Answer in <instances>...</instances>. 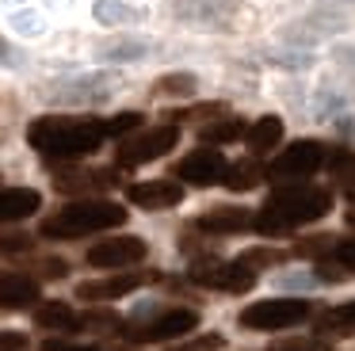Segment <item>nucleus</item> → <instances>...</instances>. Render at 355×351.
I'll use <instances>...</instances> for the list:
<instances>
[{
  "instance_id": "obj_12",
  "label": "nucleus",
  "mask_w": 355,
  "mask_h": 351,
  "mask_svg": "<svg viewBox=\"0 0 355 351\" xmlns=\"http://www.w3.org/2000/svg\"><path fill=\"white\" fill-rule=\"evenodd\" d=\"M126 198L141 210H172V206L184 203V187L172 180H141L126 187Z\"/></svg>"
},
{
  "instance_id": "obj_8",
  "label": "nucleus",
  "mask_w": 355,
  "mask_h": 351,
  "mask_svg": "<svg viewBox=\"0 0 355 351\" xmlns=\"http://www.w3.org/2000/svg\"><path fill=\"white\" fill-rule=\"evenodd\" d=\"M324 157H329V149H324L321 142H309L306 137V142L286 145V149L271 160L268 176L271 180H306V176H313L324 168Z\"/></svg>"
},
{
  "instance_id": "obj_1",
  "label": "nucleus",
  "mask_w": 355,
  "mask_h": 351,
  "mask_svg": "<svg viewBox=\"0 0 355 351\" xmlns=\"http://www.w3.org/2000/svg\"><path fill=\"white\" fill-rule=\"evenodd\" d=\"M107 142V122L88 114H42L27 126V145L46 160H80Z\"/></svg>"
},
{
  "instance_id": "obj_5",
  "label": "nucleus",
  "mask_w": 355,
  "mask_h": 351,
  "mask_svg": "<svg viewBox=\"0 0 355 351\" xmlns=\"http://www.w3.org/2000/svg\"><path fill=\"white\" fill-rule=\"evenodd\" d=\"M199 325V313L195 309H164L149 320H138V325L123 328L126 343H164V340H180V336L195 332Z\"/></svg>"
},
{
  "instance_id": "obj_25",
  "label": "nucleus",
  "mask_w": 355,
  "mask_h": 351,
  "mask_svg": "<svg viewBox=\"0 0 355 351\" xmlns=\"http://www.w3.org/2000/svg\"><path fill=\"white\" fill-rule=\"evenodd\" d=\"M107 122V137H123V134H130V130H141V114L138 111H123V114H115V119H103Z\"/></svg>"
},
{
  "instance_id": "obj_13",
  "label": "nucleus",
  "mask_w": 355,
  "mask_h": 351,
  "mask_svg": "<svg viewBox=\"0 0 355 351\" xmlns=\"http://www.w3.org/2000/svg\"><path fill=\"white\" fill-rule=\"evenodd\" d=\"M39 279L24 271H0V309H27V305H39Z\"/></svg>"
},
{
  "instance_id": "obj_18",
  "label": "nucleus",
  "mask_w": 355,
  "mask_h": 351,
  "mask_svg": "<svg viewBox=\"0 0 355 351\" xmlns=\"http://www.w3.org/2000/svg\"><path fill=\"white\" fill-rule=\"evenodd\" d=\"M245 142H248L252 153L275 149V145L283 142V119H279V114H263V119H256L252 126L245 130Z\"/></svg>"
},
{
  "instance_id": "obj_27",
  "label": "nucleus",
  "mask_w": 355,
  "mask_h": 351,
  "mask_svg": "<svg viewBox=\"0 0 355 351\" xmlns=\"http://www.w3.org/2000/svg\"><path fill=\"white\" fill-rule=\"evenodd\" d=\"M329 256L336 259V267H344V271H355V241H332Z\"/></svg>"
},
{
  "instance_id": "obj_6",
  "label": "nucleus",
  "mask_w": 355,
  "mask_h": 351,
  "mask_svg": "<svg viewBox=\"0 0 355 351\" xmlns=\"http://www.w3.org/2000/svg\"><path fill=\"white\" fill-rule=\"evenodd\" d=\"M180 142V130L172 126V122H164V126H153V130H138L134 137H126L123 145H119L115 153V164L119 168H138V164H149V160L164 157V153H172Z\"/></svg>"
},
{
  "instance_id": "obj_16",
  "label": "nucleus",
  "mask_w": 355,
  "mask_h": 351,
  "mask_svg": "<svg viewBox=\"0 0 355 351\" xmlns=\"http://www.w3.org/2000/svg\"><path fill=\"white\" fill-rule=\"evenodd\" d=\"M35 325L50 328V332H80L85 328V313H77L65 302H39L35 305Z\"/></svg>"
},
{
  "instance_id": "obj_22",
  "label": "nucleus",
  "mask_w": 355,
  "mask_h": 351,
  "mask_svg": "<svg viewBox=\"0 0 355 351\" xmlns=\"http://www.w3.org/2000/svg\"><path fill=\"white\" fill-rule=\"evenodd\" d=\"M260 180H263V164H256V160H237V164H225V176H222V183L230 191H252Z\"/></svg>"
},
{
  "instance_id": "obj_28",
  "label": "nucleus",
  "mask_w": 355,
  "mask_h": 351,
  "mask_svg": "<svg viewBox=\"0 0 355 351\" xmlns=\"http://www.w3.org/2000/svg\"><path fill=\"white\" fill-rule=\"evenodd\" d=\"M225 348V340L218 332H207V336H199V340H187V343H180V348H168V351H222Z\"/></svg>"
},
{
  "instance_id": "obj_31",
  "label": "nucleus",
  "mask_w": 355,
  "mask_h": 351,
  "mask_svg": "<svg viewBox=\"0 0 355 351\" xmlns=\"http://www.w3.org/2000/svg\"><path fill=\"white\" fill-rule=\"evenodd\" d=\"M271 351H332L324 343H313V340H294V343H275Z\"/></svg>"
},
{
  "instance_id": "obj_19",
  "label": "nucleus",
  "mask_w": 355,
  "mask_h": 351,
  "mask_svg": "<svg viewBox=\"0 0 355 351\" xmlns=\"http://www.w3.org/2000/svg\"><path fill=\"white\" fill-rule=\"evenodd\" d=\"M324 164H329L332 183H336L347 198H355V153L352 149H332L329 157H324Z\"/></svg>"
},
{
  "instance_id": "obj_10",
  "label": "nucleus",
  "mask_w": 355,
  "mask_h": 351,
  "mask_svg": "<svg viewBox=\"0 0 355 351\" xmlns=\"http://www.w3.org/2000/svg\"><path fill=\"white\" fill-rule=\"evenodd\" d=\"M222 176H225V157L214 145H199L176 164V180L195 183V187H214V183H222Z\"/></svg>"
},
{
  "instance_id": "obj_29",
  "label": "nucleus",
  "mask_w": 355,
  "mask_h": 351,
  "mask_svg": "<svg viewBox=\"0 0 355 351\" xmlns=\"http://www.w3.org/2000/svg\"><path fill=\"white\" fill-rule=\"evenodd\" d=\"M0 351H27V336L16 328H0Z\"/></svg>"
},
{
  "instance_id": "obj_7",
  "label": "nucleus",
  "mask_w": 355,
  "mask_h": 351,
  "mask_svg": "<svg viewBox=\"0 0 355 351\" xmlns=\"http://www.w3.org/2000/svg\"><path fill=\"white\" fill-rule=\"evenodd\" d=\"M187 275L195 286L222 290V294H248L256 286V271H248L245 264H222V259H199Z\"/></svg>"
},
{
  "instance_id": "obj_4",
  "label": "nucleus",
  "mask_w": 355,
  "mask_h": 351,
  "mask_svg": "<svg viewBox=\"0 0 355 351\" xmlns=\"http://www.w3.org/2000/svg\"><path fill=\"white\" fill-rule=\"evenodd\" d=\"M309 317H313V302H306V298H268V302L241 309V325L252 332H279V328H294Z\"/></svg>"
},
{
  "instance_id": "obj_2",
  "label": "nucleus",
  "mask_w": 355,
  "mask_h": 351,
  "mask_svg": "<svg viewBox=\"0 0 355 351\" xmlns=\"http://www.w3.org/2000/svg\"><path fill=\"white\" fill-rule=\"evenodd\" d=\"M329 210H332V191L313 187V183H291V187L271 191L263 210L252 214V229H260L263 237H286L298 225L321 221Z\"/></svg>"
},
{
  "instance_id": "obj_9",
  "label": "nucleus",
  "mask_w": 355,
  "mask_h": 351,
  "mask_svg": "<svg viewBox=\"0 0 355 351\" xmlns=\"http://www.w3.org/2000/svg\"><path fill=\"white\" fill-rule=\"evenodd\" d=\"M146 256H149V244L141 241V237H103L100 244L88 248V264L107 267V271H115V267H134Z\"/></svg>"
},
{
  "instance_id": "obj_23",
  "label": "nucleus",
  "mask_w": 355,
  "mask_h": 351,
  "mask_svg": "<svg viewBox=\"0 0 355 351\" xmlns=\"http://www.w3.org/2000/svg\"><path fill=\"white\" fill-rule=\"evenodd\" d=\"M283 259H286V252H279V248H248V252H241L237 264H245L248 271H256V267H275V264H283Z\"/></svg>"
},
{
  "instance_id": "obj_32",
  "label": "nucleus",
  "mask_w": 355,
  "mask_h": 351,
  "mask_svg": "<svg viewBox=\"0 0 355 351\" xmlns=\"http://www.w3.org/2000/svg\"><path fill=\"white\" fill-rule=\"evenodd\" d=\"M344 221H347V225L355 229V198H352V203H347V214H344Z\"/></svg>"
},
{
  "instance_id": "obj_11",
  "label": "nucleus",
  "mask_w": 355,
  "mask_h": 351,
  "mask_svg": "<svg viewBox=\"0 0 355 351\" xmlns=\"http://www.w3.org/2000/svg\"><path fill=\"white\" fill-rule=\"evenodd\" d=\"M161 279L157 271H130V275H111V279H92V282H80L77 298L80 302H115V298L134 294L138 286Z\"/></svg>"
},
{
  "instance_id": "obj_24",
  "label": "nucleus",
  "mask_w": 355,
  "mask_h": 351,
  "mask_svg": "<svg viewBox=\"0 0 355 351\" xmlns=\"http://www.w3.org/2000/svg\"><path fill=\"white\" fill-rule=\"evenodd\" d=\"M157 92H161V96H191V92H195V76H187V73L161 76V80H157Z\"/></svg>"
},
{
  "instance_id": "obj_26",
  "label": "nucleus",
  "mask_w": 355,
  "mask_h": 351,
  "mask_svg": "<svg viewBox=\"0 0 355 351\" xmlns=\"http://www.w3.org/2000/svg\"><path fill=\"white\" fill-rule=\"evenodd\" d=\"M31 237L27 233H4L0 229V256H24V252H31Z\"/></svg>"
},
{
  "instance_id": "obj_21",
  "label": "nucleus",
  "mask_w": 355,
  "mask_h": 351,
  "mask_svg": "<svg viewBox=\"0 0 355 351\" xmlns=\"http://www.w3.org/2000/svg\"><path fill=\"white\" fill-rule=\"evenodd\" d=\"M317 332H321V336H347V332H355V302L332 305L329 313H321V317H317Z\"/></svg>"
},
{
  "instance_id": "obj_30",
  "label": "nucleus",
  "mask_w": 355,
  "mask_h": 351,
  "mask_svg": "<svg viewBox=\"0 0 355 351\" xmlns=\"http://www.w3.org/2000/svg\"><path fill=\"white\" fill-rule=\"evenodd\" d=\"M42 351H103L100 343H73V340H46Z\"/></svg>"
},
{
  "instance_id": "obj_20",
  "label": "nucleus",
  "mask_w": 355,
  "mask_h": 351,
  "mask_svg": "<svg viewBox=\"0 0 355 351\" xmlns=\"http://www.w3.org/2000/svg\"><path fill=\"white\" fill-rule=\"evenodd\" d=\"M245 122L237 119V114H225V119H214V122H202L199 137L207 145H230V142H241L245 137Z\"/></svg>"
},
{
  "instance_id": "obj_15",
  "label": "nucleus",
  "mask_w": 355,
  "mask_h": 351,
  "mask_svg": "<svg viewBox=\"0 0 355 351\" xmlns=\"http://www.w3.org/2000/svg\"><path fill=\"white\" fill-rule=\"evenodd\" d=\"M119 183L115 168H73V172H58L54 187L62 195H80V191H107Z\"/></svg>"
},
{
  "instance_id": "obj_3",
  "label": "nucleus",
  "mask_w": 355,
  "mask_h": 351,
  "mask_svg": "<svg viewBox=\"0 0 355 351\" xmlns=\"http://www.w3.org/2000/svg\"><path fill=\"white\" fill-rule=\"evenodd\" d=\"M123 221H126V206L111 203V198H80V203H69L50 214L42 221V237H50V241H77V237H88V233L115 229Z\"/></svg>"
},
{
  "instance_id": "obj_14",
  "label": "nucleus",
  "mask_w": 355,
  "mask_h": 351,
  "mask_svg": "<svg viewBox=\"0 0 355 351\" xmlns=\"http://www.w3.org/2000/svg\"><path fill=\"white\" fill-rule=\"evenodd\" d=\"M195 229L199 233H214V237L245 233V229H252V210H245V206H214V210L199 214Z\"/></svg>"
},
{
  "instance_id": "obj_17",
  "label": "nucleus",
  "mask_w": 355,
  "mask_h": 351,
  "mask_svg": "<svg viewBox=\"0 0 355 351\" xmlns=\"http://www.w3.org/2000/svg\"><path fill=\"white\" fill-rule=\"evenodd\" d=\"M42 195L35 187H0V221H24L39 214Z\"/></svg>"
}]
</instances>
